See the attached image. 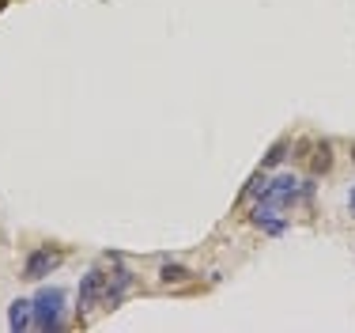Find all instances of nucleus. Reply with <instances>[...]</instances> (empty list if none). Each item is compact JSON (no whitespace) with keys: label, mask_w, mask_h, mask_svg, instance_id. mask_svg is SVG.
Returning <instances> with one entry per match:
<instances>
[{"label":"nucleus","mask_w":355,"mask_h":333,"mask_svg":"<svg viewBox=\"0 0 355 333\" xmlns=\"http://www.w3.org/2000/svg\"><path fill=\"white\" fill-rule=\"evenodd\" d=\"M265 186H268V174H265V167H261L257 174H253L250 182H246V190H242V201H250V197H261V193H265Z\"/></svg>","instance_id":"nucleus-10"},{"label":"nucleus","mask_w":355,"mask_h":333,"mask_svg":"<svg viewBox=\"0 0 355 333\" xmlns=\"http://www.w3.org/2000/svg\"><path fill=\"white\" fill-rule=\"evenodd\" d=\"M35 326V303L31 300H12V307H8V330H27Z\"/></svg>","instance_id":"nucleus-7"},{"label":"nucleus","mask_w":355,"mask_h":333,"mask_svg":"<svg viewBox=\"0 0 355 333\" xmlns=\"http://www.w3.org/2000/svg\"><path fill=\"white\" fill-rule=\"evenodd\" d=\"M35 330L49 333V330H61V307H64V292L61 288H42V292L35 295Z\"/></svg>","instance_id":"nucleus-2"},{"label":"nucleus","mask_w":355,"mask_h":333,"mask_svg":"<svg viewBox=\"0 0 355 333\" xmlns=\"http://www.w3.org/2000/svg\"><path fill=\"white\" fill-rule=\"evenodd\" d=\"M284 152H287V140H276L272 148H268V156L261 159V167H265V170H268V167H276V163L284 159Z\"/></svg>","instance_id":"nucleus-11"},{"label":"nucleus","mask_w":355,"mask_h":333,"mask_svg":"<svg viewBox=\"0 0 355 333\" xmlns=\"http://www.w3.org/2000/svg\"><path fill=\"white\" fill-rule=\"evenodd\" d=\"M253 227H261V232H265V235H284L287 232V220L280 216V209H272V204H261L257 201V209H253Z\"/></svg>","instance_id":"nucleus-5"},{"label":"nucleus","mask_w":355,"mask_h":333,"mask_svg":"<svg viewBox=\"0 0 355 333\" xmlns=\"http://www.w3.org/2000/svg\"><path fill=\"white\" fill-rule=\"evenodd\" d=\"M57 266H61V250H49V246H38V250H31L27 266H23V277L27 280H42L49 277Z\"/></svg>","instance_id":"nucleus-4"},{"label":"nucleus","mask_w":355,"mask_h":333,"mask_svg":"<svg viewBox=\"0 0 355 333\" xmlns=\"http://www.w3.org/2000/svg\"><path fill=\"white\" fill-rule=\"evenodd\" d=\"M106 280H110V273L91 269L87 277L80 280V292H76V311L91 314L95 307H103V300H106Z\"/></svg>","instance_id":"nucleus-3"},{"label":"nucleus","mask_w":355,"mask_h":333,"mask_svg":"<svg viewBox=\"0 0 355 333\" xmlns=\"http://www.w3.org/2000/svg\"><path fill=\"white\" fill-rule=\"evenodd\" d=\"M159 280H163V284H185V280H193V273L185 266H171V261H166V266L159 269Z\"/></svg>","instance_id":"nucleus-9"},{"label":"nucleus","mask_w":355,"mask_h":333,"mask_svg":"<svg viewBox=\"0 0 355 333\" xmlns=\"http://www.w3.org/2000/svg\"><path fill=\"white\" fill-rule=\"evenodd\" d=\"M314 193V182H299L295 174H276L268 178L265 193H261V204H272V209H291V204L306 201Z\"/></svg>","instance_id":"nucleus-1"},{"label":"nucleus","mask_w":355,"mask_h":333,"mask_svg":"<svg viewBox=\"0 0 355 333\" xmlns=\"http://www.w3.org/2000/svg\"><path fill=\"white\" fill-rule=\"evenodd\" d=\"M348 212H355V186L348 190Z\"/></svg>","instance_id":"nucleus-12"},{"label":"nucleus","mask_w":355,"mask_h":333,"mask_svg":"<svg viewBox=\"0 0 355 333\" xmlns=\"http://www.w3.org/2000/svg\"><path fill=\"white\" fill-rule=\"evenodd\" d=\"M129 292H132V273L129 269H114V273H110V280H106V300H103V307H106V311H114V307L121 303Z\"/></svg>","instance_id":"nucleus-6"},{"label":"nucleus","mask_w":355,"mask_h":333,"mask_svg":"<svg viewBox=\"0 0 355 333\" xmlns=\"http://www.w3.org/2000/svg\"><path fill=\"white\" fill-rule=\"evenodd\" d=\"M329 167H333V144L321 140L314 148V159H310V170H314V174H325Z\"/></svg>","instance_id":"nucleus-8"}]
</instances>
